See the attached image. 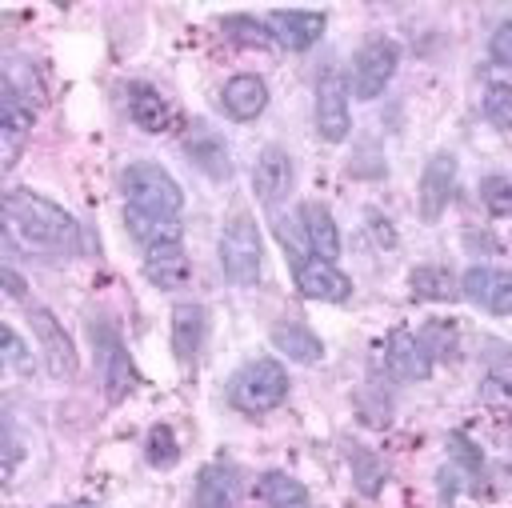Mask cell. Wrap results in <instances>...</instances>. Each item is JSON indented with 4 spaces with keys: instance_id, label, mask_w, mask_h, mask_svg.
<instances>
[{
    "instance_id": "obj_11",
    "label": "cell",
    "mask_w": 512,
    "mask_h": 508,
    "mask_svg": "<svg viewBox=\"0 0 512 508\" xmlns=\"http://www.w3.org/2000/svg\"><path fill=\"white\" fill-rule=\"evenodd\" d=\"M296 288L308 300H324V304H340L352 296V280L332 264V260H296Z\"/></svg>"
},
{
    "instance_id": "obj_33",
    "label": "cell",
    "mask_w": 512,
    "mask_h": 508,
    "mask_svg": "<svg viewBox=\"0 0 512 508\" xmlns=\"http://www.w3.org/2000/svg\"><path fill=\"white\" fill-rule=\"evenodd\" d=\"M488 52H492V60H496V64L512 68V20H508V24H500V28L492 32V40H488Z\"/></svg>"
},
{
    "instance_id": "obj_17",
    "label": "cell",
    "mask_w": 512,
    "mask_h": 508,
    "mask_svg": "<svg viewBox=\"0 0 512 508\" xmlns=\"http://www.w3.org/2000/svg\"><path fill=\"white\" fill-rule=\"evenodd\" d=\"M208 336V312L200 304H176L172 308V356L180 364H196Z\"/></svg>"
},
{
    "instance_id": "obj_34",
    "label": "cell",
    "mask_w": 512,
    "mask_h": 508,
    "mask_svg": "<svg viewBox=\"0 0 512 508\" xmlns=\"http://www.w3.org/2000/svg\"><path fill=\"white\" fill-rule=\"evenodd\" d=\"M4 284H8V292H12V296H24V280H20L12 268H4Z\"/></svg>"
},
{
    "instance_id": "obj_26",
    "label": "cell",
    "mask_w": 512,
    "mask_h": 508,
    "mask_svg": "<svg viewBox=\"0 0 512 508\" xmlns=\"http://www.w3.org/2000/svg\"><path fill=\"white\" fill-rule=\"evenodd\" d=\"M408 284H412V296H416V300H456V292H460L456 276H452L448 268H440V264H420V268H412Z\"/></svg>"
},
{
    "instance_id": "obj_4",
    "label": "cell",
    "mask_w": 512,
    "mask_h": 508,
    "mask_svg": "<svg viewBox=\"0 0 512 508\" xmlns=\"http://www.w3.org/2000/svg\"><path fill=\"white\" fill-rule=\"evenodd\" d=\"M120 188H124L128 208H140V212H152V216H176L184 208L180 184L160 164H152V160L128 164L120 172Z\"/></svg>"
},
{
    "instance_id": "obj_20",
    "label": "cell",
    "mask_w": 512,
    "mask_h": 508,
    "mask_svg": "<svg viewBox=\"0 0 512 508\" xmlns=\"http://www.w3.org/2000/svg\"><path fill=\"white\" fill-rule=\"evenodd\" d=\"M236 500H240V480H236L232 468H224V464L200 468L196 492H192L196 508H236Z\"/></svg>"
},
{
    "instance_id": "obj_25",
    "label": "cell",
    "mask_w": 512,
    "mask_h": 508,
    "mask_svg": "<svg viewBox=\"0 0 512 508\" xmlns=\"http://www.w3.org/2000/svg\"><path fill=\"white\" fill-rule=\"evenodd\" d=\"M256 496L268 508H308V488L288 472H264L256 484Z\"/></svg>"
},
{
    "instance_id": "obj_29",
    "label": "cell",
    "mask_w": 512,
    "mask_h": 508,
    "mask_svg": "<svg viewBox=\"0 0 512 508\" xmlns=\"http://www.w3.org/2000/svg\"><path fill=\"white\" fill-rule=\"evenodd\" d=\"M480 200H484L488 216H512V180L508 176H484Z\"/></svg>"
},
{
    "instance_id": "obj_22",
    "label": "cell",
    "mask_w": 512,
    "mask_h": 508,
    "mask_svg": "<svg viewBox=\"0 0 512 508\" xmlns=\"http://www.w3.org/2000/svg\"><path fill=\"white\" fill-rule=\"evenodd\" d=\"M128 116L144 132H164L168 120H172V108H168V100L152 84H132L128 88Z\"/></svg>"
},
{
    "instance_id": "obj_15",
    "label": "cell",
    "mask_w": 512,
    "mask_h": 508,
    "mask_svg": "<svg viewBox=\"0 0 512 508\" xmlns=\"http://www.w3.org/2000/svg\"><path fill=\"white\" fill-rule=\"evenodd\" d=\"M32 120H36V108H32V100L8 80L4 84V96H0V128H4V168L16 160V152H20V144H24V136H28V128H32Z\"/></svg>"
},
{
    "instance_id": "obj_7",
    "label": "cell",
    "mask_w": 512,
    "mask_h": 508,
    "mask_svg": "<svg viewBox=\"0 0 512 508\" xmlns=\"http://www.w3.org/2000/svg\"><path fill=\"white\" fill-rule=\"evenodd\" d=\"M96 364H100V380H104V392L108 400H124L136 384V368H132V356L124 348V340L116 336L112 324H96Z\"/></svg>"
},
{
    "instance_id": "obj_13",
    "label": "cell",
    "mask_w": 512,
    "mask_h": 508,
    "mask_svg": "<svg viewBox=\"0 0 512 508\" xmlns=\"http://www.w3.org/2000/svg\"><path fill=\"white\" fill-rule=\"evenodd\" d=\"M384 364L396 380H424L432 372V356L424 348V340L408 328H396L388 340H384Z\"/></svg>"
},
{
    "instance_id": "obj_28",
    "label": "cell",
    "mask_w": 512,
    "mask_h": 508,
    "mask_svg": "<svg viewBox=\"0 0 512 508\" xmlns=\"http://www.w3.org/2000/svg\"><path fill=\"white\" fill-rule=\"evenodd\" d=\"M224 32H228L232 40H240V44H252V48H268V44L276 40L272 28L260 24L256 16H228V20H224Z\"/></svg>"
},
{
    "instance_id": "obj_14",
    "label": "cell",
    "mask_w": 512,
    "mask_h": 508,
    "mask_svg": "<svg viewBox=\"0 0 512 508\" xmlns=\"http://www.w3.org/2000/svg\"><path fill=\"white\" fill-rule=\"evenodd\" d=\"M324 12H308V8H280L268 16V28L276 36V44L292 48V52H304L312 48L320 36H324Z\"/></svg>"
},
{
    "instance_id": "obj_12",
    "label": "cell",
    "mask_w": 512,
    "mask_h": 508,
    "mask_svg": "<svg viewBox=\"0 0 512 508\" xmlns=\"http://www.w3.org/2000/svg\"><path fill=\"white\" fill-rule=\"evenodd\" d=\"M460 292H464L472 304L488 308L492 316H508V312H512V272H500V268H484V264H476V268H468V272H464Z\"/></svg>"
},
{
    "instance_id": "obj_16",
    "label": "cell",
    "mask_w": 512,
    "mask_h": 508,
    "mask_svg": "<svg viewBox=\"0 0 512 508\" xmlns=\"http://www.w3.org/2000/svg\"><path fill=\"white\" fill-rule=\"evenodd\" d=\"M220 108H224L232 120L248 124V120H256V116L268 108V84H264L260 76H252V72H240V76H232V80L220 88Z\"/></svg>"
},
{
    "instance_id": "obj_6",
    "label": "cell",
    "mask_w": 512,
    "mask_h": 508,
    "mask_svg": "<svg viewBox=\"0 0 512 508\" xmlns=\"http://www.w3.org/2000/svg\"><path fill=\"white\" fill-rule=\"evenodd\" d=\"M28 324L36 332V344H40V356H44V368L52 380H72L76 376V348L64 332V324L48 312V308H32L28 312Z\"/></svg>"
},
{
    "instance_id": "obj_30",
    "label": "cell",
    "mask_w": 512,
    "mask_h": 508,
    "mask_svg": "<svg viewBox=\"0 0 512 508\" xmlns=\"http://www.w3.org/2000/svg\"><path fill=\"white\" fill-rule=\"evenodd\" d=\"M176 460H180V448H176L172 428H168V424H152V432H148V464L172 468Z\"/></svg>"
},
{
    "instance_id": "obj_10",
    "label": "cell",
    "mask_w": 512,
    "mask_h": 508,
    "mask_svg": "<svg viewBox=\"0 0 512 508\" xmlns=\"http://www.w3.org/2000/svg\"><path fill=\"white\" fill-rule=\"evenodd\" d=\"M292 180H296L292 156L280 144L260 148V156L252 164V192L260 196V204H280L292 192Z\"/></svg>"
},
{
    "instance_id": "obj_32",
    "label": "cell",
    "mask_w": 512,
    "mask_h": 508,
    "mask_svg": "<svg viewBox=\"0 0 512 508\" xmlns=\"http://www.w3.org/2000/svg\"><path fill=\"white\" fill-rule=\"evenodd\" d=\"M0 348H4V364H8V368H16V372H28V368H32L28 348H24V340H20L12 328L0 332Z\"/></svg>"
},
{
    "instance_id": "obj_23",
    "label": "cell",
    "mask_w": 512,
    "mask_h": 508,
    "mask_svg": "<svg viewBox=\"0 0 512 508\" xmlns=\"http://www.w3.org/2000/svg\"><path fill=\"white\" fill-rule=\"evenodd\" d=\"M124 224L132 232L136 244L156 248V244H168V240H180V216H152V212H140V208H124Z\"/></svg>"
},
{
    "instance_id": "obj_18",
    "label": "cell",
    "mask_w": 512,
    "mask_h": 508,
    "mask_svg": "<svg viewBox=\"0 0 512 508\" xmlns=\"http://www.w3.org/2000/svg\"><path fill=\"white\" fill-rule=\"evenodd\" d=\"M184 152L192 156V164L200 172H208L212 180H228L232 176V156L224 148V140L208 128V124H196L188 136H184Z\"/></svg>"
},
{
    "instance_id": "obj_9",
    "label": "cell",
    "mask_w": 512,
    "mask_h": 508,
    "mask_svg": "<svg viewBox=\"0 0 512 508\" xmlns=\"http://www.w3.org/2000/svg\"><path fill=\"white\" fill-rule=\"evenodd\" d=\"M352 128V116H348V88L340 80V72H328L320 76L316 84V132L328 140V144H340Z\"/></svg>"
},
{
    "instance_id": "obj_24",
    "label": "cell",
    "mask_w": 512,
    "mask_h": 508,
    "mask_svg": "<svg viewBox=\"0 0 512 508\" xmlns=\"http://www.w3.org/2000/svg\"><path fill=\"white\" fill-rule=\"evenodd\" d=\"M272 344H276L284 356H292L296 364H316V360L324 356V340H320L312 328L296 324V320L276 324V328H272Z\"/></svg>"
},
{
    "instance_id": "obj_8",
    "label": "cell",
    "mask_w": 512,
    "mask_h": 508,
    "mask_svg": "<svg viewBox=\"0 0 512 508\" xmlns=\"http://www.w3.org/2000/svg\"><path fill=\"white\" fill-rule=\"evenodd\" d=\"M452 188H456V156L452 152H436L424 172H420V188H416V208L424 224H436L444 216V208L452 204Z\"/></svg>"
},
{
    "instance_id": "obj_2",
    "label": "cell",
    "mask_w": 512,
    "mask_h": 508,
    "mask_svg": "<svg viewBox=\"0 0 512 508\" xmlns=\"http://www.w3.org/2000/svg\"><path fill=\"white\" fill-rule=\"evenodd\" d=\"M284 396H288V372H284V364L272 360V356L248 360V364L232 376V384H228V404H232L236 412H244V416H264V412H272L276 404H284Z\"/></svg>"
},
{
    "instance_id": "obj_35",
    "label": "cell",
    "mask_w": 512,
    "mask_h": 508,
    "mask_svg": "<svg viewBox=\"0 0 512 508\" xmlns=\"http://www.w3.org/2000/svg\"><path fill=\"white\" fill-rule=\"evenodd\" d=\"M60 508H92V504H60Z\"/></svg>"
},
{
    "instance_id": "obj_27",
    "label": "cell",
    "mask_w": 512,
    "mask_h": 508,
    "mask_svg": "<svg viewBox=\"0 0 512 508\" xmlns=\"http://www.w3.org/2000/svg\"><path fill=\"white\" fill-rule=\"evenodd\" d=\"M480 108L488 124H496L500 132H512V84H488Z\"/></svg>"
},
{
    "instance_id": "obj_19",
    "label": "cell",
    "mask_w": 512,
    "mask_h": 508,
    "mask_svg": "<svg viewBox=\"0 0 512 508\" xmlns=\"http://www.w3.org/2000/svg\"><path fill=\"white\" fill-rule=\"evenodd\" d=\"M192 264H188V252L180 240H168V244H156L144 252V276L156 284V288H180L188 280Z\"/></svg>"
},
{
    "instance_id": "obj_1",
    "label": "cell",
    "mask_w": 512,
    "mask_h": 508,
    "mask_svg": "<svg viewBox=\"0 0 512 508\" xmlns=\"http://www.w3.org/2000/svg\"><path fill=\"white\" fill-rule=\"evenodd\" d=\"M4 216L8 224L28 240V244H40V248H76L80 240V228L76 220L48 196H36L32 188H12L4 192Z\"/></svg>"
},
{
    "instance_id": "obj_3",
    "label": "cell",
    "mask_w": 512,
    "mask_h": 508,
    "mask_svg": "<svg viewBox=\"0 0 512 508\" xmlns=\"http://www.w3.org/2000/svg\"><path fill=\"white\" fill-rule=\"evenodd\" d=\"M220 268L232 284L248 288L264 272V240L248 212H236L220 232Z\"/></svg>"
},
{
    "instance_id": "obj_5",
    "label": "cell",
    "mask_w": 512,
    "mask_h": 508,
    "mask_svg": "<svg viewBox=\"0 0 512 508\" xmlns=\"http://www.w3.org/2000/svg\"><path fill=\"white\" fill-rule=\"evenodd\" d=\"M396 64H400V44L388 40V36H368L352 60V92L356 100H376L388 80L396 76Z\"/></svg>"
},
{
    "instance_id": "obj_31",
    "label": "cell",
    "mask_w": 512,
    "mask_h": 508,
    "mask_svg": "<svg viewBox=\"0 0 512 508\" xmlns=\"http://www.w3.org/2000/svg\"><path fill=\"white\" fill-rule=\"evenodd\" d=\"M420 340H424L428 356H452V348H456V328H452L448 320H432V324L420 332Z\"/></svg>"
},
{
    "instance_id": "obj_21",
    "label": "cell",
    "mask_w": 512,
    "mask_h": 508,
    "mask_svg": "<svg viewBox=\"0 0 512 508\" xmlns=\"http://www.w3.org/2000/svg\"><path fill=\"white\" fill-rule=\"evenodd\" d=\"M300 220H304V236H308L312 256H320V260H336V256H340V232H336L332 212H328L324 204L308 200V204L300 208Z\"/></svg>"
}]
</instances>
